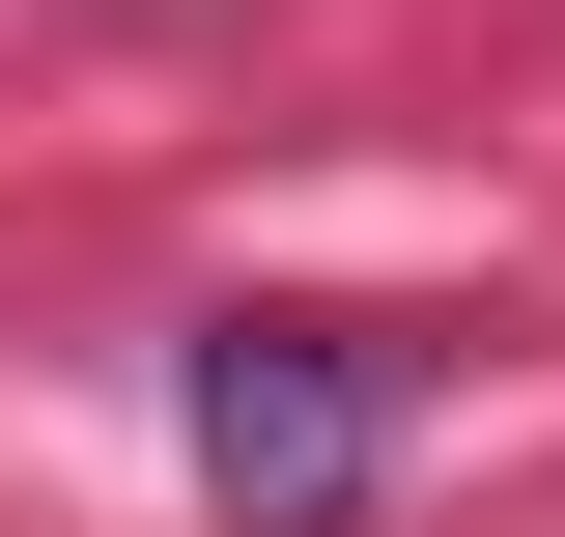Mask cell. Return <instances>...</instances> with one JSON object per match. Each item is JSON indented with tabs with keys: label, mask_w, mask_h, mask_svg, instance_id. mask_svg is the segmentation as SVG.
Here are the masks:
<instances>
[{
	"label": "cell",
	"mask_w": 565,
	"mask_h": 537,
	"mask_svg": "<svg viewBox=\"0 0 565 537\" xmlns=\"http://www.w3.org/2000/svg\"><path fill=\"white\" fill-rule=\"evenodd\" d=\"M170 424H199V509L226 537H340L367 453H396V339H367V312H199Z\"/></svg>",
	"instance_id": "cell-1"
}]
</instances>
